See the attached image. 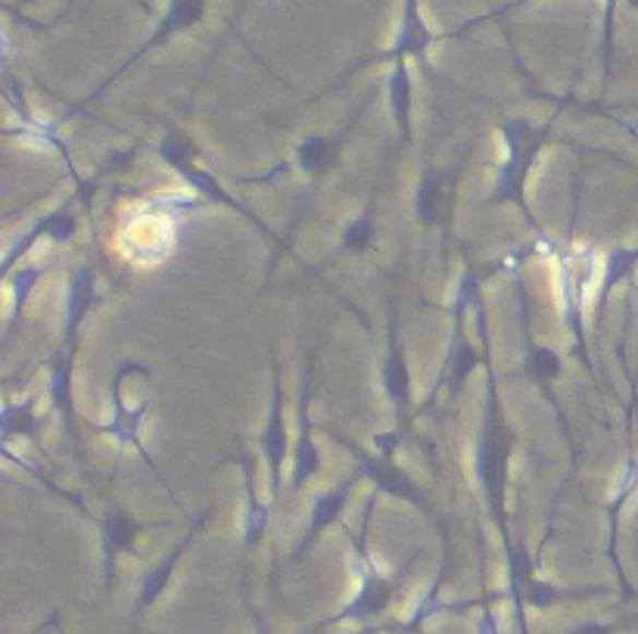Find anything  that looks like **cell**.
Segmentation results:
<instances>
[{
	"instance_id": "6da1fadb",
	"label": "cell",
	"mask_w": 638,
	"mask_h": 634,
	"mask_svg": "<svg viewBox=\"0 0 638 634\" xmlns=\"http://www.w3.org/2000/svg\"><path fill=\"white\" fill-rule=\"evenodd\" d=\"M489 414H486V427L480 435V445H476V472H480V482L486 491V501L493 507L495 523L508 541V529H505V479H508V457H511V432L505 427L501 414H498V402H495V383L493 373H489ZM511 548V541H508Z\"/></svg>"
},
{
	"instance_id": "7a4b0ae2",
	"label": "cell",
	"mask_w": 638,
	"mask_h": 634,
	"mask_svg": "<svg viewBox=\"0 0 638 634\" xmlns=\"http://www.w3.org/2000/svg\"><path fill=\"white\" fill-rule=\"evenodd\" d=\"M505 144H508V159L498 168V184H495V193L489 203L505 205L515 203L523 208V215H530V205H527V196H523V187H527V178H530V168H533L539 149L548 141V128L535 131L533 124L527 122H511L505 124Z\"/></svg>"
},
{
	"instance_id": "3957f363",
	"label": "cell",
	"mask_w": 638,
	"mask_h": 634,
	"mask_svg": "<svg viewBox=\"0 0 638 634\" xmlns=\"http://www.w3.org/2000/svg\"><path fill=\"white\" fill-rule=\"evenodd\" d=\"M557 277H560V299H564V318L567 327L577 339V355L586 361V330H582V308L589 287L595 284L598 271V252L592 246L579 249V252H557Z\"/></svg>"
},
{
	"instance_id": "277c9868",
	"label": "cell",
	"mask_w": 638,
	"mask_h": 634,
	"mask_svg": "<svg viewBox=\"0 0 638 634\" xmlns=\"http://www.w3.org/2000/svg\"><path fill=\"white\" fill-rule=\"evenodd\" d=\"M160 156H163L165 163L172 165L181 178H185L187 184L193 187L200 196H206L209 203H218V205H227V208H234V212H240L244 218H249L256 227H262V222L252 215V212H247L244 205L237 203L231 193H227L225 187L218 184L212 175H209L206 168H200V165L193 163V156H197V146L190 144V141H185L181 134H172V137H165L163 144H160ZM265 230V227H262Z\"/></svg>"
},
{
	"instance_id": "5b68a950",
	"label": "cell",
	"mask_w": 638,
	"mask_h": 634,
	"mask_svg": "<svg viewBox=\"0 0 638 634\" xmlns=\"http://www.w3.org/2000/svg\"><path fill=\"white\" fill-rule=\"evenodd\" d=\"M352 545H355V551H358L362 585H358V594L346 603V610H340V613L330 619L328 625H333V622H368L374 615L383 613L392 600V582L374 566L368 545H365V535H352Z\"/></svg>"
},
{
	"instance_id": "8992f818",
	"label": "cell",
	"mask_w": 638,
	"mask_h": 634,
	"mask_svg": "<svg viewBox=\"0 0 638 634\" xmlns=\"http://www.w3.org/2000/svg\"><path fill=\"white\" fill-rule=\"evenodd\" d=\"M172 222L168 218H160V215H153V212H141V215H134L128 227H125V237L122 243L128 246V252L134 255V259H141V262H156V259H163L165 252L172 249Z\"/></svg>"
},
{
	"instance_id": "52a82bcc",
	"label": "cell",
	"mask_w": 638,
	"mask_h": 634,
	"mask_svg": "<svg viewBox=\"0 0 638 634\" xmlns=\"http://www.w3.org/2000/svg\"><path fill=\"white\" fill-rule=\"evenodd\" d=\"M265 457H268V489L274 501L281 498V472H284V457H287V427H284V390L281 376L274 373V392H271V410H268L265 427Z\"/></svg>"
},
{
	"instance_id": "ba28073f",
	"label": "cell",
	"mask_w": 638,
	"mask_h": 634,
	"mask_svg": "<svg viewBox=\"0 0 638 634\" xmlns=\"http://www.w3.org/2000/svg\"><path fill=\"white\" fill-rule=\"evenodd\" d=\"M138 368H141V364L128 361L125 368H119L116 380H113V420L106 423L104 430L109 432L119 445H138V442H141V427H144L146 414H150V398H144L138 408H128L122 402V380L128 373H134Z\"/></svg>"
},
{
	"instance_id": "9c48e42d",
	"label": "cell",
	"mask_w": 638,
	"mask_h": 634,
	"mask_svg": "<svg viewBox=\"0 0 638 634\" xmlns=\"http://www.w3.org/2000/svg\"><path fill=\"white\" fill-rule=\"evenodd\" d=\"M311 370L315 364H306V380H303V402H299V439H296V451H293V489H306L315 472L321 470V451L311 439L309 423V398H311Z\"/></svg>"
},
{
	"instance_id": "30bf717a",
	"label": "cell",
	"mask_w": 638,
	"mask_h": 634,
	"mask_svg": "<svg viewBox=\"0 0 638 634\" xmlns=\"http://www.w3.org/2000/svg\"><path fill=\"white\" fill-rule=\"evenodd\" d=\"M350 445V442H346ZM350 451L358 457V470L365 472V476H371L374 486L380 491H387L392 498H402V501H412L417 507H424V494L414 489V482L405 476V472L399 470V467H392L390 457H374L368 451H362L358 445H350Z\"/></svg>"
},
{
	"instance_id": "8fae6325",
	"label": "cell",
	"mask_w": 638,
	"mask_h": 634,
	"mask_svg": "<svg viewBox=\"0 0 638 634\" xmlns=\"http://www.w3.org/2000/svg\"><path fill=\"white\" fill-rule=\"evenodd\" d=\"M97 292H94V267L82 265L72 271L69 277V296H66V351L72 355V348L79 343V327H82L87 308L94 306Z\"/></svg>"
},
{
	"instance_id": "7c38bea8",
	"label": "cell",
	"mask_w": 638,
	"mask_h": 634,
	"mask_svg": "<svg viewBox=\"0 0 638 634\" xmlns=\"http://www.w3.org/2000/svg\"><path fill=\"white\" fill-rule=\"evenodd\" d=\"M365 472L358 470L352 479H346V482H340L336 489L324 491L318 501H315V507H311V523H309V533H306V538H303V545L296 548V560H303L306 553H309V548L318 541V535L328 529L330 523H336L340 519V513H343V507H346V501H350L352 494V486L362 479Z\"/></svg>"
},
{
	"instance_id": "4fadbf2b",
	"label": "cell",
	"mask_w": 638,
	"mask_h": 634,
	"mask_svg": "<svg viewBox=\"0 0 638 634\" xmlns=\"http://www.w3.org/2000/svg\"><path fill=\"white\" fill-rule=\"evenodd\" d=\"M638 267V246L636 249H614L611 255H607V262H604V277H601V296H598V327H601V321H604V308L611 302V292L623 284V280H629L633 274H636Z\"/></svg>"
},
{
	"instance_id": "5bb4252c",
	"label": "cell",
	"mask_w": 638,
	"mask_h": 634,
	"mask_svg": "<svg viewBox=\"0 0 638 634\" xmlns=\"http://www.w3.org/2000/svg\"><path fill=\"white\" fill-rule=\"evenodd\" d=\"M476 364H480V351L464 339V321H454V339L452 348H449V358H446V373H449L452 395L464 390V383L476 370Z\"/></svg>"
},
{
	"instance_id": "9a60e30c",
	"label": "cell",
	"mask_w": 638,
	"mask_h": 634,
	"mask_svg": "<svg viewBox=\"0 0 638 634\" xmlns=\"http://www.w3.org/2000/svg\"><path fill=\"white\" fill-rule=\"evenodd\" d=\"M203 519H206V516H203ZM203 519H197V523L190 526V533H187L185 538H181V545H178L175 551L168 553L163 563H160V566L153 570V573L146 575L144 591H141V600H138V613H144L150 603H156V600H160V594H163L165 588H168V582H172V573H175V566L181 563V553L187 551V545H190V538L197 535V529L203 526Z\"/></svg>"
},
{
	"instance_id": "2e32d148",
	"label": "cell",
	"mask_w": 638,
	"mask_h": 634,
	"mask_svg": "<svg viewBox=\"0 0 638 634\" xmlns=\"http://www.w3.org/2000/svg\"><path fill=\"white\" fill-rule=\"evenodd\" d=\"M383 390H387L392 408H409V402H412V376H409L405 355H402V348L395 343V330H392L390 339V358L383 364Z\"/></svg>"
},
{
	"instance_id": "e0dca14e",
	"label": "cell",
	"mask_w": 638,
	"mask_h": 634,
	"mask_svg": "<svg viewBox=\"0 0 638 634\" xmlns=\"http://www.w3.org/2000/svg\"><path fill=\"white\" fill-rule=\"evenodd\" d=\"M138 526L125 511H113L104 519V548H106V582H113V563L119 553H128L134 548Z\"/></svg>"
},
{
	"instance_id": "ac0fdd59",
	"label": "cell",
	"mask_w": 638,
	"mask_h": 634,
	"mask_svg": "<svg viewBox=\"0 0 638 634\" xmlns=\"http://www.w3.org/2000/svg\"><path fill=\"white\" fill-rule=\"evenodd\" d=\"M636 494H638V460L636 457H626V467H623V476H619V482H617V494H614V501L607 504V516H611V560H614V566H617L619 578H623V570H619V560H617L619 513H623V507H626ZM623 582H626V578H623Z\"/></svg>"
},
{
	"instance_id": "d6986e66",
	"label": "cell",
	"mask_w": 638,
	"mask_h": 634,
	"mask_svg": "<svg viewBox=\"0 0 638 634\" xmlns=\"http://www.w3.org/2000/svg\"><path fill=\"white\" fill-rule=\"evenodd\" d=\"M50 402L60 410L69 435H75V420H72V355L69 351H62L50 361Z\"/></svg>"
},
{
	"instance_id": "ffe728a7",
	"label": "cell",
	"mask_w": 638,
	"mask_h": 634,
	"mask_svg": "<svg viewBox=\"0 0 638 634\" xmlns=\"http://www.w3.org/2000/svg\"><path fill=\"white\" fill-rule=\"evenodd\" d=\"M244 470H247V516H244V545L252 548L262 541L268 523H271V504H265L256 494V470H252V457H244Z\"/></svg>"
},
{
	"instance_id": "44dd1931",
	"label": "cell",
	"mask_w": 638,
	"mask_h": 634,
	"mask_svg": "<svg viewBox=\"0 0 638 634\" xmlns=\"http://www.w3.org/2000/svg\"><path fill=\"white\" fill-rule=\"evenodd\" d=\"M35 432H38V420H35L32 402L3 405V410H0V442H3V448H10V442L16 435H32L35 439Z\"/></svg>"
},
{
	"instance_id": "7402d4cb",
	"label": "cell",
	"mask_w": 638,
	"mask_h": 634,
	"mask_svg": "<svg viewBox=\"0 0 638 634\" xmlns=\"http://www.w3.org/2000/svg\"><path fill=\"white\" fill-rule=\"evenodd\" d=\"M336 149H340V141H330V137H306L303 144L296 146V163L299 168H306V171H324L330 163H333V156H336Z\"/></svg>"
},
{
	"instance_id": "603a6c76",
	"label": "cell",
	"mask_w": 638,
	"mask_h": 634,
	"mask_svg": "<svg viewBox=\"0 0 638 634\" xmlns=\"http://www.w3.org/2000/svg\"><path fill=\"white\" fill-rule=\"evenodd\" d=\"M44 267L42 265H22L20 271H13L10 274V289H13V314H10V333H13V327L20 324L22 318V308H25V302H28V296H32V289L38 287V280H42Z\"/></svg>"
},
{
	"instance_id": "cb8c5ba5",
	"label": "cell",
	"mask_w": 638,
	"mask_h": 634,
	"mask_svg": "<svg viewBox=\"0 0 638 634\" xmlns=\"http://www.w3.org/2000/svg\"><path fill=\"white\" fill-rule=\"evenodd\" d=\"M442 578H446V573H439V578H436L430 588H427V594L421 597L417 610H414L412 619H409V625H405V634L421 632L430 619H436L439 613H446V610H452V603L442 600Z\"/></svg>"
},
{
	"instance_id": "d4e9b609",
	"label": "cell",
	"mask_w": 638,
	"mask_h": 634,
	"mask_svg": "<svg viewBox=\"0 0 638 634\" xmlns=\"http://www.w3.org/2000/svg\"><path fill=\"white\" fill-rule=\"evenodd\" d=\"M442 193H446L442 178L436 171H427L424 181H421V190H417V218L424 225H436L439 222V215H442Z\"/></svg>"
},
{
	"instance_id": "484cf974",
	"label": "cell",
	"mask_w": 638,
	"mask_h": 634,
	"mask_svg": "<svg viewBox=\"0 0 638 634\" xmlns=\"http://www.w3.org/2000/svg\"><path fill=\"white\" fill-rule=\"evenodd\" d=\"M527 370H530V376H533L535 383H552L557 373H560V358H557V351L552 348H542L535 346L533 336H527Z\"/></svg>"
},
{
	"instance_id": "4316f807",
	"label": "cell",
	"mask_w": 638,
	"mask_h": 634,
	"mask_svg": "<svg viewBox=\"0 0 638 634\" xmlns=\"http://www.w3.org/2000/svg\"><path fill=\"white\" fill-rule=\"evenodd\" d=\"M409 75H405V65L395 69L392 75V112H395V122L402 128V141H412V122H409Z\"/></svg>"
},
{
	"instance_id": "83f0119b",
	"label": "cell",
	"mask_w": 638,
	"mask_h": 634,
	"mask_svg": "<svg viewBox=\"0 0 638 634\" xmlns=\"http://www.w3.org/2000/svg\"><path fill=\"white\" fill-rule=\"evenodd\" d=\"M557 597H564V591H557L552 582L530 578V570H527V575H523V600H527L530 607H535V610H548Z\"/></svg>"
},
{
	"instance_id": "f1b7e54d",
	"label": "cell",
	"mask_w": 638,
	"mask_h": 634,
	"mask_svg": "<svg viewBox=\"0 0 638 634\" xmlns=\"http://www.w3.org/2000/svg\"><path fill=\"white\" fill-rule=\"evenodd\" d=\"M146 212H153V215H160V218H181V215H190V212H197V200H187V196H160V200H153V203L146 205Z\"/></svg>"
},
{
	"instance_id": "f546056e",
	"label": "cell",
	"mask_w": 638,
	"mask_h": 634,
	"mask_svg": "<svg viewBox=\"0 0 638 634\" xmlns=\"http://www.w3.org/2000/svg\"><path fill=\"white\" fill-rule=\"evenodd\" d=\"M374 240V212H362L350 227H346V237H343V243L346 249H368Z\"/></svg>"
},
{
	"instance_id": "4dcf8cb0",
	"label": "cell",
	"mask_w": 638,
	"mask_h": 634,
	"mask_svg": "<svg viewBox=\"0 0 638 634\" xmlns=\"http://www.w3.org/2000/svg\"><path fill=\"white\" fill-rule=\"evenodd\" d=\"M47 237L54 240V243H66L69 237H75V230H79V218L75 215H69L66 208L60 212H50L47 218Z\"/></svg>"
},
{
	"instance_id": "1f68e13d",
	"label": "cell",
	"mask_w": 638,
	"mask_h": 634,
	"mask_svg": "<svg viewBox=\"0 0 638 634\" xmlns=\"http://www.w3.org/2000/svg\"><path fill=\"white\" fill-rule=\"evenodd\" d=\"M374 445L380 448L383 457H392V451L402 445V432H383V435H374Z\"/></svg>"
},
{
	"instance_id": "d6a6232c",
	"label": "cell",
	"mask_w": 638,
	"mask_h": 634,
	"mask_svg": "<svg viewBox=\"0 0 638 634\" xmlns=\"http://www.w3.org/2000/svg\"><path fill=\"white\" fill-rule=\"evenodd\" d=\"M501 632V622H498V615H495V610H483V615H480V634H498Z\"/></svg>"
},
{
	"instance_id": "836d02e7",
	"label": "cell",
	"mask_w": 638,
	"mask_h": 634,
	"mask_svg": "<svg viewBox=\"0 0 638 634\" xmlns=\"http://www.w3.org/2000/svg\"><path fill=\"white\" fill-rule=\"evenodd\" d=\"M567 634H614L611 625H598V622H582L577 629H570Z\"/></svg>"
}]
</instances>
